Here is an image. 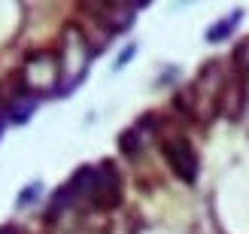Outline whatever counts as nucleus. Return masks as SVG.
Instances as JSON below:
<instances>
[{
	"label": "nucleus",
	"instance_id": "1",
	"mask_svg": "<svg viewBox=\"0 0 249 234\" xmlns=\"http://www.w3.org/2000/svg\"><path fill=\"white\" fill-rule=\"evenodd\" d=\"M89 195H91V201H94L97 207H113V204H119V198H122L119 174H116V167L109 164V162H104L97 170H91Z\"/></svg>",
	"mask_w": 249,
	"mask_h": 234
},
{
	"label": "nucleus",
	"instance_id": "2",
	"mask_svg": "<svg viewBox=\"0 0 249 234\" xmlns=\"http://www.w3.org/2000/svg\"><path fill=\"white\" fill-rule=\"evenodd\" d=\"M164 155H167L173 174H177L179 180L192 182V180L197 177V155H195V149L189 146V140H182V137L167 140V143H164Z\"/></svg>",
	"mask_w": 249,
	"mask_h": 234
},
{
	"label": "nucleus",
	"instance_id": "3",
	"mask_svg": "<svg viewBox=\"0 0 249 234\" xmlns=\"http://www.w3.org/2000/svg\"><path fill=\"white\" fill-rule=\"evenodd\" d=\"M234 58H237L240 70H249V40H243V43L237 46V52H234Z\"/></svg>",
	"mask_w": 249,
	"mask_h": 234
},
{
	"label": "nucleus",
	"instance_id": "4",
	"mask_svg": "<svg viewBox=\"0 0 249 234\" xmlns=\"http://www.w3.org/2000/svg\"><path fill=\"white\" fill-rule=\"evenodd\" d=\"M0 234H21L18 228H12V225H3V228H0Z\"/></svg>",
	"mask_w": 249,
	"mask_h": 234
}]
</instances>
